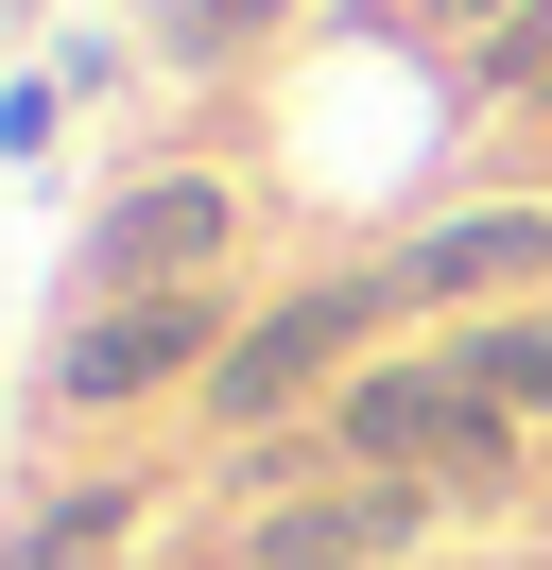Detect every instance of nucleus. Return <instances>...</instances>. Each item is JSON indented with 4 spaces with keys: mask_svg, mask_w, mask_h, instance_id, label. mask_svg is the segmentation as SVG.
I'll return each mask as SVG.
<instances>
[{
    "mask_svg": "<svg viewBox=\"0 0 552 570\" xmlns=\"http://www.w3.org/2000/svg\"><path fill=\"white\" fill-rule=\"evenodd\" d=\"M501 277H552V208H501V225H432L397 259V294H501Z\"/></svg>",
    "mask_w": 552,
    "mask_h": 570,
    "instance_id": "obj_5",
    "label": "nucleus"
},
{
    "mask_svg": "<svg viewBox=\"0 0 552 570\" xmlns=\"http://www.w3.org/2000/svg\"><path fill=\"white\" fill-rule=\"evenodd\" d=\"M190 363H225L207 346V312L190 294H138V312H103V328H69V363H52V397H138V381H190Z\"/></svg>",
    "mask_w": 552,
    "mask_h": 570,
    "instance_id": "obj_2",
    "label": "nucleus"
},
{
    "mask_svg": "<svg viewBox=\"0 0 552 570\" xmlns=\"http://www.w3.org/2000/svg\"><path fill=\"white\" fill-rule=\"evenodd\" d=\"M379 294H397V277H345V294H294V312H276V328H241V346L207 363V397H225V415H276V397H294L310 363H328L345 328L379 312Z\"/></svg>",
    "mask_w": 552,
    "mask_h": 570,
    "instance_id": "obj_3",
    "label": "nucleus"
},
{
    "mask_svg": "<svg viewBox=\"0 0 552 570\" xmlns=\"http://www.w3.org/2000/svg\"><path fill=\"white\" fill-rule=\"evenodd\" d=\"M190 259H225V190H207V174L121 190V225H103V277H190Z\"/></svg>",
    "mask_w": 552,
    "mask_h": 570,
    "instance_id": "obj_4",
    "label": "nucleus"
},
{
    "mask_svg": "<svg viewBox=\"0 0 552 570\" xmlns=\"http://www.w3.org/2000/svg\"><path fill=\"white\" fill-rule=\"evenodd\" d=\"M466 381H483V397H535V415H552V312H535V328H483V346H466Z\"/></svg>",
    "mask_w": 552,
    "mask_h": 570,
    "instance_id": "obj_7",
    "label": "nucleus"
},
{
    "mask_svg": "<svg viewBox=\"0 0 552 570\" xmlns=\"http://www.w3.org/2000/svg\"><path fill=\"white\" fill-rule=\"evenodd\" d=\"M483 70H501V87H552V0H535V18H501V52H483Z\"/></svg>",
    "mask_w": 552,
    "mask_h": 570,
    "instance_id": "obj_9",
    "label": "nucleus"
},
{
    "mask_svg": "<svg viewBox=\"0 0 552 570\" xmlns=\"http://www.w3.org/2000/svg\"><path fill=\"white\" fill-rule=\"evenodd\" d=\"M345 450H363V466H448V484H483V466H501V415H483V381L397 363V381L345 397Z\"/></svg>",
    "mask_w": 552,
    "mask_h": 570,
    "instance_id": "obj_1",
    "label": "nucleus"
},
{
    "mask_svg": "<svg viewBox=\"0 0 552 570\" xmlns=\"http://www.w3.org/2000/svg\"><path fill=\"white\" fill-rule=\"evenodd\" d=\"M414 535V484H363V501H294L259 519V570H345V553H397Z\"/></svg>",
    "mask_w": 552,
    "mask_h": 570,
    "instance_id": "obj_6",
    "label": "nucleus"
},
{
    "mask_svg": "<svg viewBox=\"0 0 552 570\" xmlns=\"http://www.w3.org/2000/svg\"><path fill=\"white\" fill-rule=\"evenodd\" d=\"M259 18H276V0H172V36H190V52H241Z\"/></svg>",
    "mask_w": 552,
    "mask_h": 570,
    "instance_id": "obj_8",
    "label": "nucleus"
}]
</instances>
